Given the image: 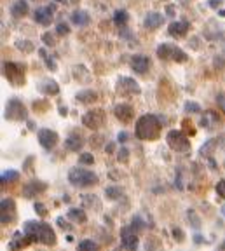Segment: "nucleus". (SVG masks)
<instances>
[{
    "label": "nucleus",
    "mask_w": 225,
    "mask_h": 251,
    "mask_svg": "<svg viewBox=\"0 0 225 251\" xmlns=\"http://www.w3.org/2000/svg\"><path fill=\"white\" fill-rule=\"evenodd\" d=\"M23 228H25V234L33 243H42V244H48V246L56 244V234L49 224H44V222H26L23 225Z\"/></svg>",
    "instance_id": "1"
},
{
    "label": "nucleus",
    "mask_w": 225,
    "mask_h": 251,
    "mask_svg": "<svg viewBox=\"0 0 225 251\" xmlns=\"http://www.w3.org/2000/svg\"><path fill=\"white\" fill-rule=\"evenodd\" d=\"M161 129H162V126H161V122H159V119L155 117V115L149 114V115H142V117L138 119L134 133H136V136H138L140 140L154 141L161 136Z\"/></svg>",
    "instance_id": "2"
},
{
    "label": "nucleus",
    "mask_w": 225,
    "mask_h": 251,
    "mask_svg": "<svg viewBox=\"0 0 225 251\" xmlns=\"http://www.w3.org/2000/svg\"><path fill=\"white\" fill-rule=\"evenodd\" d=\"M68 181H70L74 187L89 188V187H95V185L98 183V176H96L93 171H89V169L72 168L70 171H68Z\"/></svg>",
    "instance_id": "3"
},
{
    "label": "nucleus",
    "mask_w": 225,
    "mask_h": 251,
    "mask_svg": "<svg viewBox=\"0 0 225 251\" xmlns=\"http://www.w3.org/2000/svg\"><path fill=\"white\" fill-rule=\"evenodd\" d=\"M157 56L164 61H176V63H185L189 56L175 44H161L157 47Z\"/></svg>",
    "instance_id": "4"
},
{
    "label": "nucleus",
    "mask_w": 225,
    "mask_h": 251,
    "mask_svg": "<svg viewBox=\"0 0 225 251\" xmlns=\"http://www.w3.org/2000/svg\"><path fill=\"white\" fill-rule=\"evenodd\" d=\"M166 140H168V145H170V149L175 150V152L185 153V152H189V150H190L189 138H187L185 133H182V131L171 129L170 133H168Z\"/></svg>",
    "instance_id": "5"
},
{
    "label": "nucleus",
    "mask_w": 225,
    "mask_h": 251,
    "mask_svg": "<svg viewBox=\"0 0 225 251\" xmlns=\"http://www.w3.org/2000/svg\"><path fill=\"white\" fill-rule=\"evenodd\" d=\"M4 77L12 86H23L25 84V67L20 63L7 61L4 63Z\"/></svg>",
    "instance_id": "6"
},
{
    "label": "nucleus",
    "mask_w": 225,
    "mask_h": 251,
    "mask_svg": "<svg viewBox=\"0 0 225 251\" xmlns=\"http://www.w3.org/2000/svg\"><path fill=\"white\" fill-rule=\"evenodd\" d=\"M26 114H28V112H26V108H25V105L16 98L9 100L7 105H5L4 117L7 119V121H14V122L25 121V119H26Z\"/></svg>",
    "instance_id": "7"
},
{
    "label": "nucleus",
    "mask_w": 225,
    "mask_h": 251,
    "mask_svg": "<svg viewBox=\"0 0 225 251\" xmlns=\"http://www.w3.org/2000/svg\"><path fill=\"white\" fill-rule=\"evenodd\" d=\"M105 121H107V115H105V112L100 108L96 110H89L87 114H84L82 117V124L86 126V127H89V129L96 131L100 129L103 124H105Z\"/></svg>",
    "instance_id": "8"
},
{
    "label": "nucleus",
    "mask_w": 225,
    "mask_h": 251,
    "mask_svg": "<svg viewBox=\"0 0 225 251\" xmlns=\"http://www.w3.org/2000/svg\"><path fill=\"white\" fill-rule=\"evenodd\" d=\"M0 220L2 225H9L16 220V202L12 199H2L0 202Z\"/></svg>",
    "instance_id": "9"
},
{
    "label": "nucleus",
    "mask_w": 225,
    "mask_h": 251,
    "mask_svg": "<svg viewBox=\"0 0 225 251\" xmlns=\"http://www.w3.org/2000/svg\"><path fill=\"white\" fill-rule=\"evenodd\" d=\"M140 86L136 80L129 77H121L117 80V93L121 96H133V94H140Z\"/></svg>",
    "instance_id": "10"
},
{
    "label": "nucleus",
    "mask_w": 225,
    "mask_h": 251,
    "mask_svg": "<svg viewBox=\"0 0 225 251\" xmlns=\"http://www.w3.org/2000/svg\"><path fill=\"white\" fill-rule=\"evenodd\" d=\"M121 239H123V246L127 251H138V235L131 227H124L121 230Z\"/></svg>",
    "instance_id": "11"
},
{
    "label": "nucleus",
    "mask_w": 225,
    "mask_h": 251,
    "mask_svg": "<svg viewBox=\"0 0 225 251\" xmlns=\"http://www.w3.org/2000/svg\"><path fill=\"white\" fill-rule=\"evenodd\" d=\"M58 141H59V136L56 131H52V129H40L39 131V143L46 150L54 149V147L58 145Z\"/></svg>",
    "instance_id": "12"
},
{
    "label": "nucleus",
    "mask_w": 225,
    "mask_h": 251,
    "mask_svg": "<svg viewBox=\"0 0 225 251\" xmlns=\"http://www.w3.org/2000/svg\"><path fill=\"white\" fill-rule=\"evenodd\" d=\"M46 188H48V183H46V181L30 180L23 187V196L25 197H33V196H37V194H42Z\"/></svg>",
    "instance_id": "13"
},
{
    "label": "nucleus",
    "mask_w": 225,
    "mask_h": 251,
    "mask_svg": "<svg viewBox=\"0 0 225 251\" xmlns=\"http://www.w3.org/2000/svg\"><path fill=\"white\" fill-rule=\"evenodd\" d=\"M33 241L28 237L26 234H21V232H16V234L12 235V239H11V243H9V250L11 251H20V250H23V248H26L28 244H32Z\"/></svg>",
    "instance_id": "14"
},
{
    "label": "nucleus",
    "mask_w": 225,
    "mask_h": 251,
    "mask_svg": "<svg viewBox=\"0 0 225 251\" xmlns=\"http://www.w3.org/2000/svg\"><path fill=\"white\" fill-rule=\"evenodd\" d=\"M131 68H133V70L136 72V74H140V75L147 74V72H149V68H150V59L147 58V56H143V54L133 56V58H131Z\"/></svg>",
    "instance_id": "15"
},
{
    "label": "nucleus",
    "mask_w": 225,
    "mask_h": 251,
    "mask_svg": "<svg viewBox=\"0 0 225 251\" xmlns=\"http://www.w3.org/2000/svg\"><path fill=\"white\" fill-rule=\"evenodd\" d=\"M114 114L115 117L119 119L121 122H131L134 117V110L131 105H126V103H121L114 108Z\"/></svg>",
    "instance_id": "16"
},
{
    "label": "nucleus",
    "mask_w": 225,
    "mask_h": 251,
    "mask_svg": "<svg viewBox=\"0 0 225 251\" xmlns=\"http://www.w3.org/2000/svg\"><path fill=\"white\" fill-rule=\"evenodd\" d=\"M33 20L37 21L39 25H44V26H48V25L52 23V7H40L33 12Z\"/></svg>",
    "instance_id": "17"
},
{
    "label": "nucleus",
    "mask_w": 225,
    "mask_h": 251,
    "mask_svg": "<svg viewBox=\"0 0 225 251\" xmlns=\"http://www.w3.org/2000/svg\"><path fill=\"white\" fill-rule=\"evenodd\" d=\"M162 23H164V16H162L161 12H149V14H147L145 26L149 28V30H155V28H159Z\"/></svg>",
    "instance_id": "18"
},
{
    "label": "nucleus",
    "mask_w": 225,
    "mask_h": 251,
    "mask_svg": "<svg viewBox=\"0 0 225 251\" xmlns=\"http://www.w3.org/2000/svg\"><path fill=\"white\" fill-rule=\"evenodd\" d=\"M65 147H67V150H70V152L80 150L84 147L82 136H80V134H70V136L67 138V141H65Z\"/></svg>",
    "instance_id": "19"
},
{
    "label": "nucleus",
    "mask_w": 225,
    "mask_h": 251,
    "mask_svg": "<svg viewBox=\"0 0 225 251\" xmlns=\"http://www.w3.org/2000/svg\"><path fill=\"white\" fill-rule=\"evenodd\" d=\"M189 28H190V25L189 23H183V21H175V23H171L170 25V35H173V37H183L189 31Z\"/></svg>",
    "instance_id": "20"
},
{
    "label": "nucleus",
    "mask_w": 225,
    "mask_h": 251,
    "mask_svg": "<svg viewBox=\"0 0 225 251\" xmlns=\"http://www.w3.org/2000/svg\"><path fill=\"white\" fill-rule=\"evenodd\" d=\"M70 20L77 26H86V25H89V14L86 11H74L70 16Z\"/></svg>",
    "instance_id": "21"
},
{
    "label": "nucleus",
    "mask_w": 225,
    "mask_h": 251,
    "mask_svg": "<svg viewBox=\"0 0 225 251\" xmlns=\"http://www.w3.org/2000/svg\"><path fill=\"white\" fill-rule=\"evenodd\" d=\"M218 124V115L215 114V112H206V114H202V119H201V126L202 127H206V129H213L215 126Z\"/></svg>",
    "instance_id": "22"
},
{
    "label": "nucleus",
    "mask_w": 225,
    "mask_h": 251,
    "mask_svg": "<svg viewBox=\"0 0 225 251\" xmlns=\"http://www.w3.org/2000/svg\"><path fill=\"white\" fill-rule=\"evenodd\" d=\"M26 12H28V2L26 0H16V2L12 4L11 14L14 16V18H21V16H25Z\"/></svg>",
    "instance_id": "23"
},
{
    "label": "nucleus",
    "mask_w": 225,
    "mask_h": 251,
    "mask_svg": "<svg viewBox=\"0 0 225 251\" xmlns=\"http://www.w3.org/2000/svg\"><path fill=\"white\" fill-rule=\"evenodd\" d=\"M39 89H40V93L49 94V96H54V94L59 93V87L54 80H44V82L39 86Z\"/></svg>",
    "instance_id": "24"
},
{
    "label": "nucleus",
    "mask_w": 225,
    "mask_h": 251,
    "mask_svg": "<svg viewBox=\"0 0 225 251\" xmlns=\"http://www.w3.org/2000/svg\"><path fill=\"white\" fill-rule=\"evenodd\" d=\"M77 100H79L80 103H86V105H89V103H95L96 100H98V94H96L95 91H91V89H86V91H80V93H77Z\"/></svg>",
    "instance_id": "25"
},
{
    "label": "nucleus",
    "mask_w": 225,
    "mask_h": 251,
    "mask_svg": "<svg viewBox=\"0 0 225 251\" xmlns=\"http://www.w3.org/2000/svg\"><path fill=\"white\" fill-rule=\"evenodd\" d=\"M68 218H70L72 222H77V224H86L87 216H86V213H84L82 209L74 208V209H70V211H68Z\"/></svg>",
    "instance_id": "26"
},
{
    "label": "nucleus",
    "mask_w": 225,
    "mask_h": 251,
    "mask_svg": "<svg viewBox=\"0 0 225 251\" xmlns=\"http://www.w3.org/2000/svg\"><path fill=\"white\" fill-rule=\"evenodd\" d=\"M18 178H20V173H18V171H12V169H9V171H4V173H2V185L14 183Z\"/></svg>",
    "instance_id": "27"
},
{
    "label": "nucleus",
    "mask_w": 225,
    "mask_h": 251,
    "mask_svg": "<svg viewBox=\"0 0 225 251\" xmlns=\"http://www.w3.org/2000/svg\"><path fill=\"white\" fill-rule=\"evenodd\" d=\"M127 20H129V16H127L126 11H115L114 23L117 25V26H124V25L127 23Z\"/></svg>",
    "instance_id": "28"
},
{
    "label": "nucleus",
    "mask_w": 225,
    "mask_h": 251,
    "mask_svg": "<svg viewBox=\"0 0 225 251\" xmlns=\"http://www.w3.org/2000/svg\"><path fill=\"white\" fill-rule=\"evenodd\" d=\"M77 250H79V251H98V246H96L95 241L84 239V241H80V243H79Z\"/></svg>",
    "instance_id": "29"
},
{
    "label": "nucleus",
    "mask_w": 225,
    "mask_h": 251,
    "mask_svg": "<svg viewBox=\"0 0 225 251\" xmlns=\"http://www.w3.org/2000/svg\"><path fill=\"white\" fill-rule=\"evenodd\" d=\"M39 52H40V56H42V58H44V61H46V65H48V68H51V70L54 72V70H56V63L52 61L51 56H48V52L44 51V49H40Z\"/></svg>",
    "instance_id": "30"
},
{
    "label": "nucleus",
    "mask_w": 225,
    "mask_h": 251,
    "mask_svg": "<svg viewBox=\"0 0 225 251\" xmlns=\"http://www.w3.org/2000/svg\"><path fill=\"white\" fill-rule=\"evenodd\" d=\"M105 194H107L108 199H119V197H121V188L119 187H108L107 190H105Z\"/></svg>",
    "instance_id": "31"
},
{
    "label": "nucleus",
    "mask_w": 225,
    "mask_h": 251,
    "mask_svg": "<svg viewBox=\"0 0 225 251\" xmlns=\"http://www.w3.org/2000/svg\"><path fill=\"white\" fill-rule=\"evenodd\" d=\"M185 112L187 114H199V112H201V106L194 101H187L185 103Z\"/></svg>",
    "instance_id": "32"
},
{
    "label": "nucleus",
    "mask_w": 225,
    "mask_h": 251,
    "mask_svg": "<svg viewBox=\"0 0 225 251\" xmlns=\"http://www.w3.org/2000/svg\"><path fill=\"white\" fill-rule=\"evenodd\" d=\"M16 47H18V49H23V51H26V52H32L33 51L32 42H26V40H18Z\"/></svg>",
    "instance_id": "33"
},
{
    "label": "nucleus",
    "mask_w": 225,
    "mask_h": 251,
    "mask_svg": "<svg viewBox=\"0 0 225 251\" xmlns=\"http://www.w3.org/2000/svg\"><path fill=\"white\" fill-rule=\"evenodd\" d=\"M79 162H80V164H84V166H89V164H93V162H95V157H93L91 153H82V155H80V159H79Z\"/></svg>",
    "instance_id": "34"
},
{
    "label": "nucleus",
    "mask_w": 225,
    "mask_h": 251,
    "mask_svg": "<svg viewBox=\"0 0 225 251\" xmlns=\"http://www.w3.org/2000/svg\"><path fill=\"white\" fill-rule=\"evenodd\" d=\"M187 215H189L190 225H192L194 228H199V227H201V222H199V218H198V215H196V213H194V211H189Z\"/></svg>",
    "instance_id": "35"
},
{
    "label": "nucleus",
    "mask_w": 225,
    "mask_h": 251,
    "mask_svg": "<svg viewBox=\"0 0 225 251\" xmlns=\"http://www.w3.org/2000/svg\"><path fill=\"white\" fill-rule=\"evenodd\" d=\"M56 31H58V35H68V33H70V28H68V25L59 23L58 26H56Z\"/></svg>",
    "instance_id": "36"
},
{
    "label": "nucleus",
    "mask_w": 225,
    "mask_h": 251,
    "mask_svg": "<svg viewBox=\"0 0 225 251\" xmlns=\"http://www.w3.org/2000/svg\"><path fill=\"white\" fill-rule=\"evenodd\" d=\"M217 103H218V106L222 108V112L225 114V93H218L217 94Z\"/></svg>",
    "instance_id": "37"
},
{
    "label": "nucleus",
    "mask_w": 225,
    "mask_h": 251,
    "mask_svg": "<svg viewBox=\"0 0 225 251\" xmlns=\"http://www.w3.org/2000/svg\"><path fill=\"white\" fill-rule=\"evenodd\" d=\"M131 228H133L134 232H138V230H142L143 228V224H142V220L136 216V218L133 220V224H131Z\"/></svg>",
    "instance_id": "38"
},
{
    "label": "nucleus",
    "mask_w": 225,
    "mask_h": 251,
    "mask_svg": "<svg viewBox=\"0 0 225 251\" xmlns=\"http://www.w3.org/2000/svg\"><path fill=\"white\" fill-rule=\"evenodd\" d=\"M217 192H218V196L225 199V180H222L217 183Z\"/></svg>",
    "instance_id": "39"
},
{
    "label": "nucleus",
    "mask_w": 225,
    "mask_h": 251,
    "mask_svg": "<svg viewBox=\"0 0 225 251\" xmlns=\"http://www.w3.org/2000/svg\"><path fill=\"white\" fill-rule=\"evenodd\" d=\"M42 40L46 42V46H54V37L51 35V33H44L42 35Z\"/></svg>",
    "instance_id": "40"
},
{
    "label": "nucleus",
    "mask_w": 225,
    "mask_h": 251,
    "mask_svg": "<svg viewBox=\"0 0 225 251\" xmlns=\"http://www.w3.org/2000/svg\"><path fill=\"white\" fill-rule=\"evenodd\" d=\"M173 237L178 241V243H182V241L185 239V237H183V232L180 230V228H173Z\"/></svg>",
    "instance_id": "41"
},
{
    "label": "nucleus",
    "mask_w": 225,
    "mask_h": 251,
    "mask_svg": "<svg viewBox=\"0 0 225 251\" xmlns=\"http://www.w3.org/2000/svg\"><path fill=\"white\" fill-rule=\"evenodd\" d=\"M35 211L39 213L40 216H46V215H48V211H46V208H44V204H40V202L35 204Z\"/></svg>",
    "instance_id": "42"
},
{
    "label": "nucleus",
    "mask_w": 225,
    "mask_h": 251,
    "mask_svg": "<svg viewBox=\"0 0 225 251\" xmlns=\"http://www.w3.org/2000/svg\"><path fill=\"white\" fill-rule=\"evenodd\" d=\"M183 127H185L187 133L196 134V129H194V127H192V124H190V121H183Z\"/></svg>",
    "instance_id": "43"
},
{
    "label": "nucleus",
    "mask_w": 225,
    "mask_h": 251,
    "mask_svg": "<svg viewBox=\"0 0 225 251\" xmlns=\"http://www.w3.org/2000/svg\"><path fill=\"white\" fill-rule=\"evenodd\" d=\"M119 161H127V149H121V152H119Z\"/></svg>",
    "instance_id": "44"
},
{
    "label": "nucleus",
    "mask_w": 225,
    "mask_h": 251,
    "mask_svg": "<svg viewBox=\"0 0 225 251\" xmlns=\"http://www.w3.org/2000/svg\"><path fill=\"white\" fill-rule=\"evenodd\" d=\"M58 225H59V227H61V228H65V230H70V225H68L67 224V222H63V218H58Z\"/></svg>",
    "instance_id": "45"
},
{
    "label": "nucleus",
    "mask_w": 225,
    "mask_h": 251,
    "mask_svg": "<svg viewBox=\"0 0 225 251\" xmlns=\"http://www.w3.org/2000/svg\"><path fill=\"white\" fill-rule=\"evenodd\" d=\"M209 5H211V7H218V5H220V0H209Z\"/></svg>",
    "instance_id": "46"
},
{
    "label": "nucleus",
    "mask_w": 225,
    "mask_h": 251,
    "mask_svg": "<svg viewBox=\"0 0 225 251\" xmlns=\"http://www.w3.org/2000/svg\"><path fill=\"white\" fill-rule=\"evenodd\" d=\"M126 140H127L126 133H119V141H126Z\"/></svg>",
    "instance_id": "47"
},
{
    "label": "nucleus",
    "mask_w": 225,
    "mask_h": 251,
    "mask_svg": "<svg viewBox=\"0 0 225 251\" xmlns=\"http://www.w3.org/2000/svg\"><path fill=\"white\" fill-rule=\"evenodd\" d=\"M59 114H61V115H67V108H65V106H61V108H59Z\"/></svg>",
    "instance_id": "48"
},
{
    "label": "nucleus",
    "mask_w": 225,
    "mask_h": 251,
    "mask_svg": "<svg viewBox=\"0 0 225 251\" xmlns=\"http://www.w3.org/2000/svg\"><path fill=\"white\" fill-rule=\"evenodd\" d=\"M220 16H224V18H225V11H220Z\"/></svg>",
    "instance_id": "49"
},
{
    "label": "nucleus",
    "mask_w": 225,
    "mask_h": 251,
    "mask_svg": "<svg viewBox=\"0 0 225 251\" xmlns=\"http://www.w3.org/2000/svg\"><path fill=\"white\" fill-rule=\"evenodd\" d=\"M224 213H225V208H224Z\"/></svg>",
    "instance_id": "50"
}]
</instances>
